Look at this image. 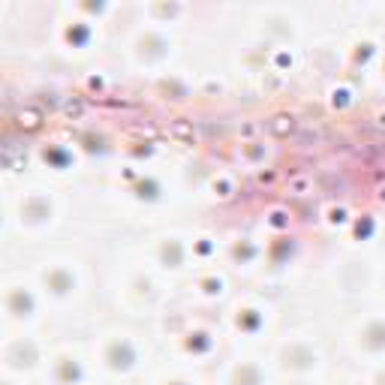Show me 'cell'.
<instances>
[{"mask_svg": "<svg viewBox=\"0 0 385 385\" xmlns=\"http://www.w3.org/2000/svg\"><path fill=\"white\" fill-rule=\"evenodd\" d=\"M271 130H274L277 136H286V133L292 130V121H289V118H274V121H271Z\"/></svg>", "mask_w": 385, "mask_h": 385, "instance_id": "1", "label": "cell"}]
</instances>
